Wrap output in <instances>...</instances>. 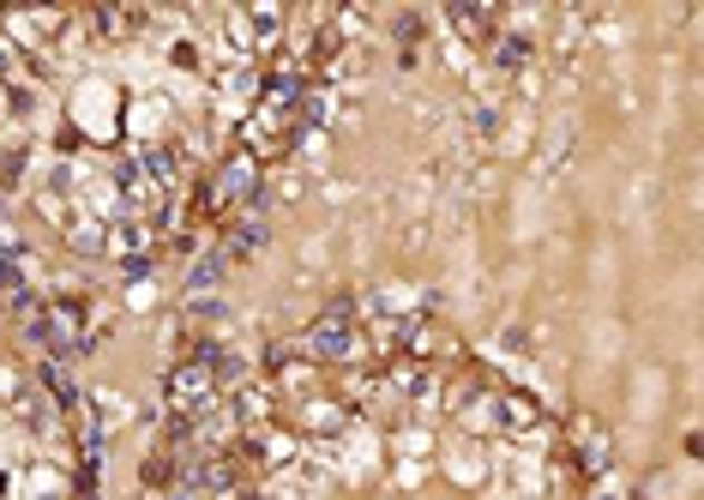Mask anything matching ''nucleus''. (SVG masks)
<instances>
[{"mask_svg":"<svg viewBox=\"0 0 704 500\" xmlns=\"http://www.w3.org/2000/svg\"><path fill=\"white\" fill-rule=\"evenodd\" d=\"M295 350H302L307 362H320V367H350V362H362V356H368L362 307H355L350 296H338V302L302 332V344H295Z\"/></svg>","mask_w":704,"mask_h":500,"instance_id":"nucleus-1","label":"nucleus"},{"mask_svg":"<svg viewBox=\"0 0 704 500\" xmlns=\"http://www.w3.org/2000/svg\"><path fill=\"white\" fill-rule=\"evenodd\" d=\"M212 356H217V344H199V350H187V356L169 367V410L182 422L205 416V410L217 404V367H212Z\"/></svg>","mask_w":704,"mask_h":500,"instance_id":"nucleus-2","label":"nucleus"},{"mask_svg":"<svg viewBox=\"0 0 704 500\" xmlns=\"http://www.w3.org/2000/svg\"><path fill=\"white\" fill-rule=\"evenodd\" d=\"M272 367H277V380H272V392H283V399H313V392L325 386V367L320 362H307L302 350H272Z\"/></svg>","mask_w":704,"mask_h":500,"instance_id":"nucleus-3","label":"nucleus"},{"mask_svg":"<svg viewBox=\"0 0 704 500\" xmlns=\"http://www.w3.org/2000/svg\"><path fill=\"white\" fill-rule=\"evenodd\" d=\"M493 434H542V404L518 386H493Z\"/></svg>","mask_w":704,"mask_h":500,"instance_id":"nucleus-4","label":"nucleus"},{"mask_svg":"<svg viewBox=\"0 0 704 500\" xmlns=\"http://www.w3.org/2000/svg\"><path fill=\"white\" fill-rule=\"evenodd\" d=\"M229 410H235V422H242V429H265V422L277 416L272 380H242V386L229 392Z\"/></svg>","mask_w":704,"mask_h":500,"instance_id":"nucleus-5","label":"nucleus"},{"mask_svg":"<svg viewBox=\"0 0 704 500\" xmlns=\"http://www.w3.org/2000/svg\"><path fill=\"white\" fill-rule=\"evenodd\" d=\"M325 482H332V477H325L313 459H295V464H283L272 477V500H320Z\"/></svg>","mask_w":704,"mask_h":500,"instance_id":"nucleus-6","label":"nucleus"},{"mask_svg":"<svg viewBox=\"0 0 704 500\" xmlns=\"http://www.w3.org/2000/svg\"><path fill=\"white\" fill-rule=\"evenodd\" d=\"M145 247H151V224H139V217H115V224H102V254L109 259H139Z\"/></svg>","mask_w":704,"mask_h":500,"instance_id":"nucleus-7","label":"nucleus"},{"mask_svg":"<svg viewBox=\"0 0 704 500\" xmlns=\"http://www.w3.org/2000/svg\"><path fill=\"white\" fill-rule=\"evenodd\" d=\"M72 494V477L61 464H31L25 470V500H67Z\"/></svg>","mask_w":704,"mask_h":500,"instance_id":"nucleus-8","label":"nucleus"},{"mask_svg":"<svg viewBox=\"0 0 704 500\" xmlns=\"http://www.w3.org/2000/svg\"><path fill=\"white\" fill-rule=\"evenodd\" d=\"M446 464H452V477L463 482V489H476V482L488 477V459H482V447H458V452H452V459H446Z\"/></svg>","mask_w":704,"mask_h":500,"instance_id":"nucleus-9","label":"nucleus"},{"mask_svg":"<svg viewBox=\"0 0 704 500\" xmlns=\"http://www.w3.org/2000/svg\"><path fill=\"white\" fill-rule=\"evenodd\" d=\"M295 151H302L307 169H320L325 157H332V134H320V127H295Z\"/></svg>","mask_w":704,"mask_h":500,"instance_id":"nucleus-10","label":"nucleus"},{"mask_svg":"<svg viewBox=\"0 0 704 500\" xmlns=\"http://www.w3.org/2000/svg\"><path fill=\"white\" fill-rule=\"evenodd\" d=\"M272 194H283V199H302V169H295V164H283V175L272 182Z\"/></svg>","mask_w":704,"mask_h":500,"instance_id":"nucleus-11","label":"nucleus"},{"mask_svg":"<svg viewBox=\"0 0 704 500\" xmlns=\"http://www.w3.org/2000/svg\"><path fill=\"white\" fill-rule=\"evenodd\" d=\"M584 500H626V489H620V477H596L590 489H584Z\"/></svg>","mask_w":704,"mask_h":500,"instance_id":"nucleus-12","label":"nucleus"},{"mask_svg":"<svg viewBox=\"0 0 704 500\" xmlns=\"http://www.w3.org/2000/svg\"><path fill=\"white\" fill-rule=\"evenodd\" d=\"M0 399H7V404H19V399H25V386H19V367H12V362H0Z\"/></svg>","mask_w":704,"mask_h":500,"instance_id":"nucleus-13","label":"nucleus"},{"mask_svg":"<svg viewBox=\"0 0 704 500\" xmlns=\"http://www.w3.org/2000/svg\"><path fill=\"white\" fill-rule=\"evenodd\" d=\"M398 447H403V452H410V459H415V452H422V459H428L433 434H428V429H403V434H398Z\"/></svg>","mask_w":704,"mask_h":500,"instance_id":"nucleus-14","label":"nucleus"},{"mask_svg":"<svg viewBox=\"0 0 704 500\" xmlns=\"http://www.w3.org/2000/svg\"><path fill=\"white\" fill-rule=\"evenodd\" d=\"M169 67H199V42H169Z\"/></svg>","mask_w":704,"mask_h":500,"instance_id":"nucleus-15","label":"nucleus"},{"mask_svg":"<svg viewBox=\"0 0 704 500\" xmlns=\"http://www.w3.org/2000/svg\"><path fill=\"white\" fill-rule=\"evenodd\" d=\"M422 477H428V464H415V459H403V464H398V489H415Z\"/></svg>","mask_w":704,"mask_h":500,"instance_id":"nucleus-16","label":"nucleus"},{"mask_svg":"<svg viewBox=\"0 0 704 500\" xmlns=\"http://www.w3.org/2000/svg\"><path fill=\"white\" fill-rule=\"evenodd\" d=\"M151 302H157L151 284H133V290H127V307H151Z\"/></svg>","mask_w":704,"mask_h":500,"instance_id":"nucleus-17","label":"nucleus"}]
</instances>
